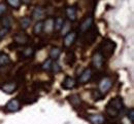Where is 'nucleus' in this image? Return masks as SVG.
Returning a JSON list of instances; mask_svg holds the SVG:
<instances>
[{
  "instance_id": "nucleus-1",
  "label": "nucleus",
  "mask_w": 134,
  "mask_h": 124,
  "mask_svg": "<svg viewBox=\"0 0 134 124\" xmlns=\"http://www.w3.org/2000/svg\"><path fill=\"white\" fill-rule=\"evenodd\" d=\"M123 108H124V105H123L122 99L117 96L109 102V104L106 107V112L110 117H116Z\"/></svg>"
},
{
  "instance_id": "nucleus-2",
  "label": "nucleus",
  "mask_w": 134,
  "mask_h": 124,
  "mask_svg": "<svg viewBox=\"0 0 134 124\" xmlns=\"http://www.w3.org/2000/svg\"><path fill=\"white\" fill-rule=\"evenodd\" d=\"M115 48H116V44L114 43V41L109 39H104L100 45V51L104 55V57L110 56L115 51Z\"/></svg>"
},
{
  "instance_id": "nucleus-3",
  "label": "nucleus",
  "mask_w": 134,
  "mask_h": 124,
  "mask_svg": "<svg viewBox=\"0 0 134 124\" xmlns=\"http://www.w3.org/2000/svg\"><path fill=\"white\" fill-rule=\"evenodd\" d=\"M111 86H113V80H111V78L104 77V78L101 79L100 82H99L98 91L100 92L102 95H104V94H106L109 91V89L111 88Z\"/></svg>"
},
{
  "instance_id": "nucleus-4",
  "label": "nucleus",
  "mask_w": 134,
  "mask_h": 124,
  "mask_svg": "<svg viewBox=\"0 0 134 124\" xmlns=\"http://www.w3.org/2000/svg\"><path fill=\"white\" fill-rule=\"evenodd\" d=\"M92 63H93V66L96 68V69H101L103 64H104V55L101 53L100 50L96 51V53L93 54L92 56Z\"/></svg>"
},
{
  "instance_id": "nucleus-5",
  "label": "nucleus",
  "mask_w": 134,
  "mask_h": 124,
  "mask_svg": "<svg viewBox=\"0 0 134 124\" xmlns=\"http://www.w3.org/2000/svg\"><path fill=\"white\" fill-rule=\"evenodd\" d=\"M5 109L7 112H18L20 109H21V103L18 99H14V100H10L6 106Z\"/></svg>"
},
{
  "instance_id": "nucleus-6",
  "label": "nucleus",
  "mask_w": 134,
  "mask_h": 124,
  "mask_svg": "<svg viewBox=\"0 0 134 124\" xmlns=\"http://www.w3.org/2000/svg\"><path fill=\"white\" fill-rule=\"evenodd\" d=\"M91 78H92V70L90 68H87V69H85L84 72L79 77V83L86 84L87 82H89L91 80Z\"/></svg>"
},
{
  "instance_id": "nucleus-7",
  "label": "nucleus",
  "mask_w": 134,
  "mask_h": 124,
  "mask_svg": "<svg viewBox=\"0 0 134 124\" xmlns=\"http://www.w3.org/2000/svg\"><path fill=\"white\" fill-rule=\"evenodd\" d=\"M14 40L19 45H26L29 42V37L24 33H18L14 36Z\"/></svg>"
},
{
  "instance_id": "nucleus-8",
  "label": "nucleus",
  "mask_w": 134,
  "mask_h": 124,
  "mask_svg": "<svg viewBox=\"0 0 134 124\" xmlns=\"http://www.w3.org/2000/svg\"><path fill=\"white\" fill-rule=\"evenodd\" d=\"M76 39V32L74 31H71V32H68L65 37H64V46L69 47L73 44V42L75 41Z\"/></svg>"
},
{
  "instance_id": "nucleus-9",
  "label": "nucleus",
  "mask_w": 134,
  "mask_h": 124,
  "mask_svg": "<svg viewBox=\"0 0 134 124\" xmlns=\"http://www.w3.org/2000/svg\"><path fill=\"white\" fill-rule=\"evenodd\" d=\"M92 26H93V18L88 17L87 18H85V21L81 24V27H80L81 33H86Z\"/></svg>"
},
{
  "instance_id": "nucleus-10",
  "label": "nucleus",
  "mask_w": 134,
  "mask_h": 124,
  "mask_svg": "<svg viewBox=\"0 0 134 124\" xmlns=\"http://www.w3.org/2000/svg\"><path fill=\"white\" fill-rule=\"evenodd\" d=\"M18 88V84L16 82H8V83H5L4 85H2V91L3 92H5V93H8V94H10V93H13V92H15Z\"/></svg>"
},
{
  "instance_id": "nucleus-11",
  "label": "nucleus",
  "mask_w": 134,
  "mask_h": 124,
  "mask_svg": "<svg viewBox=\"0 0 134 124\" xmlns=\"http://www.w3.org/2000/svg\"><path fill=\"white\" fill-rule=\"evenodd\" d=\"M54 18H47L44 22H43V30L47 34H50L54 31Z\"/></svg>"
},
{
  "instance_id": "nucleus-12",
  "label": "nucleus",
  "mask_w": 134,
  "mask_h": 124,
  "mask_svg": "<svg viewBox=\"0 0 134 124\" xmlns=\"http://www.w3.org/2000/svg\"><path fill=\"white\" fill-rule=\"evenodd\" d=\"M88 120L92 124H102L104 123L105 119L104 117L100 114H94V115H89L88 116Z\"/></svg>"
},
{
  "instance_id": "nucleus-13",
  "label": "nucleus",
  "mask_w": 134,
  "mask_h": 124,
  "mask_svg": "<svg viewBox=\"0 0 134 124\" xmlns=\"http://www.w3.org/2000/svg\"><path fill=\"white\" fill-rule=\"evenodd\" d=\"M86 41H88L89 43L94 42V40L97 38V30L93 28V26L86 32Z\"/></svg>"
},
{
  "instance_id": "nucleus-14",
  "label": "nucleus",
  "mask_w": 134,
  "mask_h": 124,
  "mask_svg": "<svg viewBox=\"0 0 134 124\" xmlns=\"http://www.w3.org/2000/svg\"><path fill=\"white\" fill-rule=\"evenodd\" d=\"M77 16V11H76V7L75 6H68L66 8V17L69 21L73 22L76 19Z\"/></svg>"
},
{
  "instance_id": "nucleus-15",
  "label": "nucleus",
  "mask_w": 134,
  "mask_h": 124,
  "mask_svg": "<svg viewBox=\"0 0 134 124\" xmlns=\"http://www.w3.org/2000/svg\"><path fill=\"white\" fill-rule=\"evenodd\" d=\"M75 80L71 77H66L64 81L62 82V87L64 89H72L75 86Z\"/></svg>"
},
{
  "instance_id": "nucleus-16",
  "label": "nucleus",
  "mask_w": 134,
  "mask_h": 124,
  "mask_svg": "<svg viewBox=\"0 0 134 124\" xmlns=\"http://www.w3.org/2000/svg\"><path fill=\"white\" fill-rule=\"evenodd\" d=\"M43 15H44V12H43V9L41 8V7H35L33 10V12H32V18L34 19H36V21H38V19H40L41 18H43Z\"/></svg>"
},
{
  "instance_id": "nucleus-17",
  "label": "nucleus",
  "mask_w": 134,
  "mask_h": 124,
  "mask_svg": "<svg viewBox=\"0 0 134 124\" xmlns=\"http://www.w3.org/2000/svg\"><path fill=\"white\" fill-rule=\"evenodd\" d=\"M35 53V50H34L33 47H26L22 53H21V55L22 57L24 58H29V57H32Z\"/></svg>"
},
{
  "instance_id": "nucleus-18",
  "label": "nucleus",
  "mask_w": 134,
  "mask_h": 124,
  "mask_svg": "<svg viewBox=\"0 0 134 124\" xmlns=\"http://www.w3.org/2000/svg\"><path fill=\"white\" fill-rule=\"evenodd\" d=\"M68 99H69V102H70V104H71L72 106L77 107L82 104V100H81L80 95H77V94H72V95H70Z\"/></svg>"
},
{
  "instance_id": "nucleus-19",
  "label": "nucleus",
  "mask_w": 134,
  "mask_h": 124,
  "mask_svg": "<svg viewBox=\"0 0 134 124\" xmlns=\"http://www.w3.org/2000/svg\"><path fill=\"white\" fill-rule=\"evenodd\" d=\"M61 54V49L59 47H53L50 51V57L51 60H54V61H57L59 58Z\"/></svg>"
},
{
  "instance_id": "nucleus-20",
  "label": "nucleus",
  "mask_w": 134,
  "mask_h": 124,
  "mask_svg": "<svg viewBox=\"0 0 134 124\" xmlns=\"http://www.w3.org/2000/svg\"><path fill=\"white\" fill-rule=\"evenodd\" d=\"M10 63V58L9 56L4 53H0V67H3V66H6Z\"/></svg>"
},
{
  "instance_id": "nucleus-21",
  "label": "nucleus",
  "mask_w": 134,
  "mask_h": 124,
  "mask_svg": "<svg viewBox=\"0 0 134 124\" xmlns=\"http://www.w3.org/2000/svg\"><path fill=\"white\" fill-rule=\"evenodd\" d=\"M42 30H43V22L38 21V22L35 24V26H34L33 33L35 35H39V34L42 32Z\"/></svg>"
},
{
  "instance_id": "nucleus-22",
  "label": "nucleus",
  "mask_w": 134,
  "mask_h": 124,
  "mask_svg": "<svg viewBox=\"0 0 134 124\" xmlns=\"http://www.w3.org/2000/svg\"><path fill=\"white\" fill-rule=\"evenodd\" d=\"M63 23H64V19L62 18H57L54 21V30L55 31H60L62 26H63Z\"/></svg>"
},
{
  "instance_id": "nucleus-23",
  "label": "nucleus",
  "mask_w": 134,
  "mask_h": 124,
  "mask_svg": "<svg viewBox=\"0 0 134 124\" xmlns=\"http://www.w3.org/2000/svg\"><path fill=\"white\" fill-rule=\"evenodd\" d=\"M20 24H21V28L24 29V30H26L30 26V24H31V18H28V17H25V18H23L21 19Z\"/></svg>"
},
{
  "instance_id": "nucleus-24",
  "label": "nucleus",
  "mask_w": 134,
  "mask_h": 124,
  "mask_svg": "<svg viewBox=\"0 0 134 124\" xmlns=\"http://www.w3.org/2000/svg\"><path fill=\"white\" fill-rule=\"evenodd\" d=\"M69 30H70V21H64V23H63V26H62V28H61V33H62V35L65 36L69 32Z\"/></svg>"
},
{
  "instance_id": "nucleus-25",
  "label": "nucleus",
  "mask_w": 134,
  "mask_h": 124,
  "mask_svg": "<svg viewBox=\"0 0 134 124\" xmlns=\"http://www.w3.org/2000/svg\"><path fill=\"white\" fill-rule=\"evenodd\" d=\"M52 64H53V62H52V60H51V58L47 60V61L42 64L41 69H42L43 71H47V72L51 71V69H52Z\"/></svg>"
},
{
  "instance_id": "nucleus-26",
  "label": "nucleus",
  "mask_w": 134,
  "mask_h": 124,
  "mask_svg": "<svg viewBox=\"0 0 134 124\" xmlns=\"http://www.w3.org/2000/svg\"><path fill=\"white\" fill-rule=\"evenodd\" d=\"M6 2L13 7V8H20V6H21V0H6Z\"/></svg>"
},
{
  "instance_id": "nucleus-27",
  "label": "nucleus",
  "mask_w": 134,
  "mask_h": 124,
  "mask_svg": "<svg viewBox=\"0 0 134 124\" xmlns=\"http://www.w3.org/2000/svg\"><path fill=\"white\" fill-rule=\"evenodd\" d=\"M74 61H75L74 53H71V51H69L66 55V63L68 64V65H72V64L74 63Z\"/></svg>"
},
{
  "instance_id": "nucleus-28",
  "label": "nucleus",
  "mask_w": 134,
  "mask_h": 124,
  "mask_svg": "<svg viewBox=\"0 0 134 124\" xmlns=\"http://www.w3.org/2000/svg\"><path fill=\"white\" fill-rule=\"evenodd\" d=\"M2 26L4 28H7V29H10V26H12V18L9 17H5L2 19Z\"/></svg>"
},
{
  "instance_id": "nucleus-29",
  "label": "nucleus",
  "mask_w": 134,
  "mask_h": 124,
  "mask_svg": "<svg viewBox=\"0 0 134 124\" xmlns=\"http://www.w3.org/2000/svg\"><path fill=\"white\" fill-rule=\"evenodd\" d=\"M9 30H10V29H7V28H4V27L0 29V40L6 37V35H7L8 33H9Z\"/></svg>"
},
{
  "instance_id": "nucleus-30",
  "label": "nucleus",
  "mask_w": 134,
  "mask_h": 124,
  "mask_svg": "<svg viewBox=\"0 0 134 124\" xmlns=\"http://www.w3.org/2000/svg\"><path fill=\"white\" fill-rule=\"evenodd\" d=\"M127 117H128V119H129V121H130L131 123H134V109L133 108H131V109L128 111Z\"/></svg>"
},
{
  "instance_id": "nucleus-31",
  "label": "nucleus",
  "mask_w": 134,
  "mask_h": 124,
  "mask_svg": "<svg viewBox=\"0 0 134 124\" xmlns=\"http://www.w3.org/2000/svg\"><path fill=\"white\" fill-rule=\"evenodd\" d=\"M51 70H53V72H55V73H58V72L61 71V67L57 62H55V63L52 64V69Z\"/></svg>"
},
{
  "instance_id": "nucleus-32",
  "label": "nucleus",
  "mask_w": 134,
  "mask_h": 124,
  "mask_svg": "<svg viewBox=\"0 0 134 124\" xmlns=\"http://www.w3.org/2000/svg\"><path fill=\"white\" fill-rule=\"evenodd\" d=\"M92 94H93V97L95 99V101H99V100L102 99V96H103L99 91H93V93H92Z\"/></svg>"
},
{
  "instance_id": "nucleus-33",
  "label": "nucleus",
  "mask_w": 134,
  "mask_h": 124,
  "mask_svg": "<svg viewBox=\"0 0 134 124\" xmlns=\"http://www.w3.org/2000/svg\"><path fill=\"white\" fill-rule=\"evenodd\" d=\"M7 9V6L5 3H0V16H2Z\"/></svg>"
},
{
  "instance_id": "nucleus-34",
  "label": "nucleus",
  "mask_w": 134,
  "mask_h": 124,
  "mask_svg": "<svg viewBox=\"0 0 134 124\" xmlns=\"http://www.w3.org/2000/svg\"><path fill=\"white\" fill-rule=\"evenodd\" d=\"M23 2H25V3H29L30 2V0H22Z\"/></svg>"
}]
</instances>
